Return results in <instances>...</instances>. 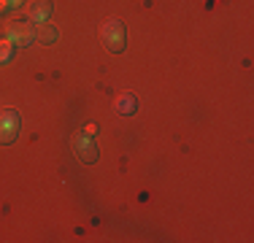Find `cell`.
<instances>
[{
  "label": "cell",
  "mask_w": 254,
  "mask_h": 243,
  "mask_svg": "<svg viewBox=\"0 0 254 243\" xmlns=\"http://www.w3.org/2000/svg\"><path fill=\"white\" fill-rule=\"evenodd\" d=\"M100 41H103V46H106L108 52H114V54L125 52V44H127L125 22L117 19V16L106 19V22H103V27H100Z\"/></svg>",
  "instance_id": "6da1fadb"
},
{
  "label": "cell",
  "mask_w": 254,
  "mask_h": 243,
  "mask_svg": "<svg viewBox=\"0 0 254 243\" xmlns=\"http://www.w3.org/2000/svg\"><path fill=\"white\" fill-rule=\"evenodd\" d=\"M5 38L14 46H30L35 41V27L33 22H22V19H11L5 24Z\"/></svg>",
  "instance_id": "7a4b0ae2"
},
{
  "label": "cell",
  "mask_w": 254,
  "mask_h": 243,
  "mask_svg": "<svg viewBox=\"0 0 254 243\" xmlns=\"http://www.w3.org/2000/svg\"><path fill=\"white\" fill-rule=\"evenodd\" d=\"M70 146H73V151H76L78 160L87 162V165H92V162L98 160V146H95L92 135H87V132H78V135H73Z\"/></svg>",
  "instance_id": "3957f363"
},
{
  "label": "cell",
  "mask_w": 254,
  "mask_h": 243,
  "mask_svg": "<svg viewBox=\"0 0 254 243\" xmlns=\"http://www.w3.org/2000/svg\"><path fill=\"white\" fill-rule=\"evenodd\" d=\"M16 135H19V117L16 111L5 108L0 111V143H14Z\"/></svg>",
  "instance_id": "277c9868"
},
{
  "label": "cell",
  "mask_w": 254,
  "mask_h": 243,
  "mask_svg": "<svg viewBox=\"0 0 254 243\" xmlns=\"http://www.w3.org/2000/svg\"><path fill=\"white\" fill-rule=\"evenodd\" d=\"M52 11H54L52 0H30V3H27V19L35 22V24L49 22Z\"/></svg>",
  "instance_id": "5b68a950"
},
{
  "label": "cell",
  "mask_w": 254,
  "mask_h": 243,
  "mask_svg": "<svg viewBox=\"0 0 254 243\" xmlns=\"http://www.w3.org/2000/svg\"><path fill=\"white\" fill-rule=\"evenodd\" d=\"M114 108H117L122 117H132V114L138 111V100L132 92H119L117 100H114Z\"/></svg>",
  "instance_id": "8992f818"
},
{
  "label": "cell",
  "mask_w": 254,
  "mask_h": 243,
  "mask_svg": "<svg viewBox=\"0 0 254 243\" xmlns=\"http://www.w3.org/2000/svg\"><path fill=\"white\" fill-rule=\"evenodd\" d=\"M35 41L52 46V44H57V41H60V30L54 27V24H49V22H41L38 27H35Z\"/></svg>",
  "instance_id": "52a82bcc"
},
{
  "label": "cell",
  "mask_w": 254,
  "mask_h": 243,
  "mask_svg": "<svg viewBox=\"0 0 254 243\" xmlns=\"http://www.w3.org/2000/svg\"><path fill=\"white\" fill-rule=\"evenodd\" d=\"M11 57H14V44H11L8 38L0 41V62H8Z\"/></svg>",
  "instance_id": "ba28073f"
},
{
  "label": "cell",
  "mask_w": 254,
  "mask_h": 243,
  "mask_svg": "<svg viewBox=\"0 0 254 243\" xmlns=\"http://www.w3.org/2000/svg\"><path fill=\"white\" fill-rule=\"evenodd\" d=\"M22 3H25V0H5V5H8V8H22Z\"/></svg>",
  "instance_id": "9c48e42d"
},
{
  "label": "cell",
  "mask_w": 254,
  "mask_h": 243,
  "mask_svg": "<svg viewBox=\"0 0 254 243\" xmlns=\"http://www.w3.org/2000/svg\"><path fill=\"white\" fill-rule=\"evenodd\" d=\"M5 8H8V5H5V0H0V11H5Z\"/></svg>",
  "instance_id": "30bf717a"
}]
</instances>
